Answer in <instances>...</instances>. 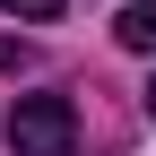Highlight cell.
<instances>
[{
    "instance_id": "1",
    "label": "cell",
    "mask_w": 156,
    "mask_h": 156,
    "mask_svg": "<svg viewBox=\"0 0 156 156\" xmlns=\"http://www.w3.org/2000/svg\"><path fill=\"white\" fill-rule=\"evenodd\" d=\"M9 147L17 156H78L69 95H17V104H9Z\"/></svg>"
},
{
    "instance_id": "4",
    "label": "cell",
    "mask_w": 156,
    "mask_h": 156,
    "mask_svg": "<svg viewBox=\"0 0 156 156\" xmlns=\"http://www.w3.org/2000/svg\"><path fill=\"white\" fill-rule=\"evenodd\" d=\"M26 61H35V52L17 44V35H0V69H26Z\"/></svg>"
},
{
    "instance_id": "2",
    "label": "cell",
    "mask_w": 156,
    "mask_h": 156,
    "mask_svg": "<svg viewBox=\"0 0 156 156\" xmlns=\"http://www.w3.org/2000/svg\"><path fill=\"white\" fill-rule=\"evenodd\" d=\"M113 35H122L130 52H156V0H130V9H122V26H113Z\"/></svg>"
},
{
    "instance_id": "3",
    "label": "cell",
    "mask_w": 156,
    "mask_h": 156,
    "mask_svg": "<svg viewBox=\"0 0 156 156\" xmlns=\"http://www.w3.org/2000/svg\"><path fill=\"white\" fill-rule=\"evenodd\" d=\"M0 9H9V17H61L69 0H0Z\"/></svg>"
},
{
    "instance_id": "5",
    "label": "cell",
    "mask_w": 156,
    "mask_h": 156,
    "mask_svg": "<svg viewBox=\"0 0 156 156\" xmlns=\"http://www.w3.org/2000/svg\"><path fill=\"white\" fill-rule=\"evenodd\" d=\"M147 122H156V78H147Z\"/></svg>"
}]
</instances>
